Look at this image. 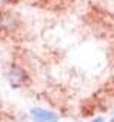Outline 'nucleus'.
I'll list each match as a JSON object with an SVG mask.
<instances>
[{
  "instance_id": "nucleus-1",
  "label": "nucleus",
  "mask_w": 114,
  "mask_h": 122,
  "mask_svg": "<svg viewBox=\"0 0 114 122\" xmlns=\"http://www.w3.org/2000/svg\"><path fill=\"white\" fill-rule=\"evenodd\" d=\"M30 114H31L34 122H57L58 121V117L56 114L51 112V111H47V109L33 108L30 111Z\"/></svg>"
},
{
  "instance_id": "nucleus-3",
  "label": "nucleus",
  "mask_w": 114,
  "mask_h": 122,
  "mask_svg": "<svg viewBox=\"0 0 114 122\" xmlns=\"http://www.w3.org/2000/svg\"><path fill=\"white\" fill-rule=\"evenodd\" d=\"M93 122H104V121H103L101 118H97V119H94V121H93Z\"/></svg>"
},
{
  "instance_id": "nucleus-2",
  "label": "nucleus",
  "mask_w": 114,
  "mask_h": 122,
  "mask_svg": "<svg viewBox=\"0 0 114 122\" xmlns=\"http://www.w3.org/2000/svg\"><path fill=\"white\" fill-rule=\"evenodd\" d=\"M9 80H10L11 85L17 87V85H20V84L26 80V72H24L22 68L14 67V68H11V71L9 72Z\"/></svg>"
},
{
  "instance_id": "nucleus-5",
  "label": "nucleus",
  "mask_w": 114,
  "mask_h": 122,
  "mask_svg": "<svg viewBox=\"0 0 114 122\" xmlns=\"http://www.w3.org/2000/svg\"><path fill=\"white\" fill-rule=\"evenodd\" d=\"M0 105H1V104H0Z\"/></svg>"
},
{
  "instance_id": "nucleus-4",
  "label": "nucleus",
  "mask_w": 114,
  "mask_h": 122,
  "mask_svg": "<svg viewBox=\"0 0 114 122\" xmlns=\"http://www.w3.org/2000/svg\"><path fill=\"white\" fill-rule=\"evenodd\" d=\"M111 122H114V118H113V121H111Z\"/></svg>"
}]
</instances>
